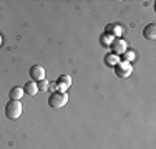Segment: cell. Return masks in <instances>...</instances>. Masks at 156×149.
I'll return each mask as SVG.
<instances>
[{"instance_id":"8992f818","label":"cell","mask_w":156,"mask_h":149,"mask_svg":"<svg viewBox=\"0 0 156 149\" xmlns=\"http://www.w3.org/2000/svg\"><path fill=\"white\" fill-rule=\"evenodd\" d=\"M111 48H113L115 55H123L125 51H126V42H125V40L116 38L113 43H111Z\"/></svg>"},{"instance_id":"5b68a950","label":"cell","mask_w":156,"mask_h":149,"mask_svg":"<svg viewBox=\"0 0 156 149\" xmlns=\"http://www.w3.org/2000/svg\"><path fill=\"white\" fill-rule=\"evenodd\" d=\"M28 73H30L32 81H42V80H45V68H43L42 65H33Z\"/></svg>"},{"instance_id":"277c9868","label":"cell","mask_w":156,"mask_h":149,"mask_svg":"<svg viewBox=\"0 0 156 149\" xmlns=\"http://www.w3.org/2000/svg\"><path fill=\"white\" fill-rule=\"evenodd\" d=\"M70 86H72V76H70V74H62L57 80V91L66 93V89Z\"/></svg>"},{"instance_id":"3957f363","label":"cell","mask_w":156,"mask_h":149,"mask_svg":"<svg viewBox=\"0 0 156 149\" xmlns=\"http://www.w3.org/2000/svg\"><path fill=\"white\" fill-rule=\"evenodd\" d=\"M115 73H116V76L120 78H126L131 74V65L126 61H120L116 66H115Z\"/></svg>"},{"instance_id":"30bf717a","label":"cell","mask_w":156,"mask_h":149,"mask_svg":"<svg viewBox=\"0 0 156 149\" xmlns=\"http://www.w3.org/2000/svg\"><path fill=\"white\" fill-rule=\"evenodd\" d=\"M106 33L115 35V36H120L121 33H123V27H121V25H108V27H106Z\"/></svg>"},{"instance_id":"6da1fadb","label":"cell","mask_w":156,"mask_h":149,"mask_svg":"<svg viewBox=\"0 0 156 149\" xmlns=\"http://www.w3.org/2000/svg\"><path fill=\"white\" fill-rule=\"evenodd\" d=\"M66 103H68V95H66V93L55 91V93H51V96L48 98V106H50L51 109H62Z\"/></svg>"},{"instance_id":"9c48e42d","label":"cell","mask_w":156,"mask_h":149,"mask_svg":"<svg viewBox=\"0 0 156 149\" xmlns=\"http://www.w3.org/2000/svg\"><path fill=\"white\" fill-rule=\"evenodd\" d=\"M23 91L27 93V96H35L38 93V88H37V83L35 81H27L23 86Z\"/></svg>"},{"instance_id":"52a82bcc","label":"cell","mask_w":156,"mask_h":149,"mask_svg":"<svg viewBox=\"0 0 156 149\" xmlns=\"http://www.w3.org/2000/svg\"><path fill=\"white\" fill-rule=\"evenodd\" d=\"M23 96H25V91H23V88H20V86L12 88V89H10V93H9V98L12 99V101H20Z\"/></svg>"},{"instance_id":"4fadbf2b","label":"cell","mask_w":156,"mask_h":149,"mask_svg":"<svg viewBox=\"0 0 156 149\" xmlns=\"http://www.w3.org/2000/svg\"><path fill=\"white\" fill-rule=\"evenodd\" d=\"M131 60H135V53H133V51H125L123 53V61L129 63Z\"/></svg>"},{"instance_id":"7c38bea8","label":"cell","mask_w":156,"mask_h":149,"mask_svg":"<svg viewBox=\"0 0 156 149\" xmlns=\"http://www.w3.org/2000/svg\"><path fill=\"white\" fill-rule=\"evenodd\" d=\"M37 88H38V91H48V88H50V81H47V80L38 81Z\"/></svg>"},{"instance_id":"5bb4252c","label":"cell","mask_w":156,"mask_h":149,"mask_svg":"<svg viewBox=\"0 0 156 149\" xmlns=\"http://www.w3.org/2000/svg\"><path fill=\"white\" fill-rule=\"evenodd\" d=\"M0 45H2V36H0Z\"/></svg>"},{"instance_id":"7a4b0ae2","label":"cell","mask_w":156,"mask_h":149,"mask_svg":"<svg viewBox=\"0 0 156 149\" xmlns=\"http://www.w3.org/2000/svg\"><path fill=\"white\" fill-rule=\"evenodd\" d=\"M5 116L9 119H12V121L13 119H18L22 116V103L10 99V101L5 104Z\"/></svg>"},{"instance_id":"8fae6325","label":"cell","mask_w":156,"mask_h":149,"mask_svg":"<svg viewBox=\"0 0 156 149\" xmlns=\"http://www.w3.org/2000/svg\"><path fill=\"white\" fill-rule=\"evenodd\" d=\"M120 61H121L120 57H118V55H115V53H110L108 57H106V65H110V66H116Z\"/></svg>"},{"instance_id":"ba28073f","label":"cell","mask_w":156,"mask_h":149,"mask_svg":"<svg viewBox=\"0 0 156 149\" xmlns=\"http://www.w3.org/2000/svg\"><path fill=\"white\" fill-rule=\"evenodd\" d=\"M143 36H144L146 40H151V42H153V40L156 38V25H154V23L146 25V27H144V30H143Z\"/></svg>"}]
</instances>
